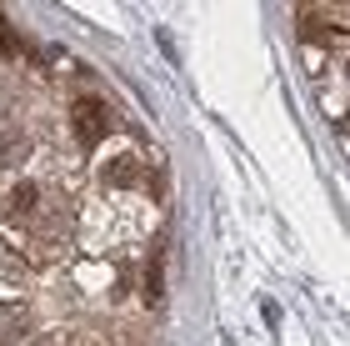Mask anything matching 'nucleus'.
Instances as JSON below:
<instances>
[{"mask_svg": "<svg viewBox=\"0 0 350 346\" xmlns=\"http://www.w3.org/2000/svg\"><path fill=\"white\" fill-rule=\"evenodd\" d=\"M120 181H135V161H131V156L116 161V166H105V186H120Z\"/></svg>", "mask_w": 350, "mask_h": 346, "instance_id": "5", "label": "nucleus"}, {"mask_svg": "<svg viewBox=\"0 0 350 346\" xmlns=\"http://www.w3.org/2000/svg\"><path fill=\"white\" fill-rule=\"evenodd\" d=\"M0 51H15V36H10V21L0 15Z\"/></svg>", "mask_w": 350, "mask_h": 346, "instance_id": "7", "label": "nucleus"}, {"mask_svg": "<svg viewBox=\"0 0 350 346\" xmlns=\"http://www.w3.org/2000/svg\"><path fill=\"white\" fill-rule=\"evenodd\" d=\"M25 332H30L25 306H21V301H0V346H15Z\"/></svg>", "mask_w": 350, "mask_h": 346, "instance_id": "2", "label": "nucleus"}, {"mask_svg": "<svg viewBox=\"0 0 350 346\" xmlns=\"http://www.w3.org/2000/svg\"><path fill=\"white\" fill-rule=\"evenodd\" d=\"M75 131H81V140H85V146L105 140V131H110L105 106H100V101H75Z\"/></svg>", "mask_w": 350, "mask_h": 346, "instance_id": "1", "label": "nucleus"}, {"mask_svg": "<svg viewBox=\"0 0 350 346\" xmlns=\"http://www.w3.org/2000/svg\"><path fill=\"white\" fill-rule=\"evenodd\" d=\"M25 156H30L25 136L15 131V125H0V171H5V166H21Z\"/></svg>", "mask_w": 350, "mask_h": 346, "instance_id": "3", "label": "nucleus"}, {"mask_svg": "<svg viewBox=\"0 0 350 346\" xmlns=\"http://www.w3.org/2000/svg\"><path fill=\"white\" fill-rule=\"evenodd\" d=\"M30 346H75L66 332H51V336H36V341H30Z\"/></svg>", "mask_w": 350, "mask_h": 346, "instance_id": "6", "label": "nucleus"}, {"mask_svg": "<svg viewBox=\"0 0 350 346\" xmlns=\"http://www.w3.org/2000/svg\"><path fill=\"white\" fill-rule=\"evenodd\" d=\"M10 206H15V216H25V211H36V206H40V191H36V186H21V191H15V196H10Z\"/></svg>", "mask_w": 350, "mask_h": 346, "instance_id": "4", "label": "nucleus"}]
</instances>
